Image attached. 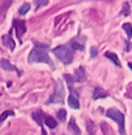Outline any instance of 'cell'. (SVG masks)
<instances>
[{"mask_svg":"<svg viewBox=\"0 0 132 135\" xmlns=\"http://www.w3.org/2000/svg\"><path fill=\"white\" fill-rule=\"evenodd\" d=\"M46 45H41V44H37L34 45V48L31 50L29 56H28V61L31 64H34V62H44V64H48L52 69H54V65L46 52Z\"/></svg>","mask_w":132,"mask_h":135,"instance_id":"6da1fadb","label":"cell"},{"mask_svg":"<svg viewBox=\"0 0 132 135\" xmlns=\"http://www.w3.org/2000/svg\"><path fill=\"white\" fill-rule=\"evenodd\" d=\"M53 53L58 57V60H61V62H63L65 65H69L73 62L74 58V52L70 46L68 45H58L53 49Z\"/></svg>","mask_w":132,"mask_h":135,"instance_id":"7a4b0ae2","label":"cell"},{"mask_svg":"<svg viewBox=\"0 0 132 135\" xmlns=\"http://www.w3.org/2000/svg\"><path fill=\"white\" fill-rule=\"evenodd\" d=\"M106 115L108 118H111L112 120H115L119 126V131L121 135H125V127H124V115L121 111L116 110V109H108L106 111Z\"/></svg>","mask_w":132,"mask_h":135,"instance_id":"3957f363","label":"cell"},{"mask_svg":"<svg viewBox=\"0 0 132 135\" xmlns=\"http://www.w3.org/2000/svg\"><path fill=\"white\" fill-rule=\"evenodd\" d=\"M63 99H65V89H63L62 81L57 80L54 93L49 97V99H48V102H46V103H62V102H63Z\"/></svg>","mask_w":132,"mask_h":135,"instance_id":"277c9868","label":"cell"},{"mask_svg":"<svg viewBox=\"0 0 132 135\" xmlns=\"http://www.w3.org/2000/svg\"><path fill=\"white\" fill-rule=\"evenodd\" d=\"M13 25H15V29H16L17 38H21L23 35L27 32V24H25V21H23V20H15L13 21Z\"/></svg>","mask_w":132,"mask_h":135,"instance_id":"5b68a950","label":"cell"},{"mask_svg":"<svg viewBox=\"0 0 132 135\" xmlns=\"http://www.w3.org/2000/svg\"><path fill=\"white\" fill-rule=\"evenodd\" d=\"M70 48L73 50H81V52H83L85 50V38H81V40H79V37L73 38L70 41Z\"/></svg>","mask_w":132,"mask_h":135,"instance_id":"8992f818","label":"cell"},{"mask_svg":"<svg viewBox=\"0 0 132 135\" xmlns=\"http://www.w3.org/2000/svg\"><path fill=\"white\" fill-rule=\"evenodd\" d=\"M75 81L77 82L86 81V72H85V69H83L82 66H79V68H77V69H75Z\"/></svg>","mask_w":132,"mask_h":135,"instance_id":"52a82bcc","label":"cell"},{"mask_svg":"<svg viewBox=\"0 0 132 135\" xmlns=\"http://www.w3.org/2000/svg\"><path fill=\"white\" fill-rule=\"evenodd\" d=\"M0 66H2L4 70H8V72H16V70H17L16 66H13V65L9 62V60H7V58H3L2 61H0Z\"/></svg>","mask_w":132,"mask_h":135,"instance_id":"ba28073f","label":"cell"},{"mask_svg":"<svg viewBox=\"0 0 132 135\" xmlns=\"http://www.w3.org/2000/svg\"><path fill=\"white\" fill-rule=\"evenodd\" d=\"M68 103H69V106H70L72 109H75V110H78V109L81 107V105H79V101H78V98H77V97H75L74 94L69 95Z\"/></svg>","mask_w":132,"mask_h":135,"instance_id":"9c48e42d","label":"cell"},{"mask_svg":"<svg viewBox=\"0 0 132 135\" xmlns=\"http://www.w3.org/2000/svg\"><path fill=\"white\" fill-rule=\"evenodd\" d=\"M3 42L9 48V49H13L15 48V42H13V38H12V31H9V33L7 36H3Z\"/></svg>","mask_w":132,"mask_h":135,"instance_id":"30bf717a","label":"cell"},{"mask_svg":"<svg viewBox=\"0 0 132 135\" xmlns=\"http://www.w3.org/2000/svg\"><path fill=\"white\" fill-rule=\"evenodd\" d=\"M108 94L103 90V89H100V88H97L94 91H93V98L94 99H100V98H106Z\"/></svg>","mask_w":132,"mask_h":135,"instance_id":"8fae6325","label":"cell"},{"mask_svg":"<svg viewBox=\"0 0 132 135\" xmlns=\"http://www.w3.org/2000/svg\"><path fill=\"white\" fill-rule=\"evenodd\" d=\"M69 130L73 132V135H81V130H79V127L77 126V123L73 118L69 120Z\"/></svg>","mask_w":132,"mask_h":135,"instance_id":"7c38bea8","label":"cell"},{"mask_svg":"<svg viewBox=\"0 0 132 135\" xmlns=\"http://www.w3.org/2000/svg\"><path fill=\"white\" fill-rule=\"evenodd\" d=\"M44 122H45V124H46L49 128H55V127H57V120H55L53 117H50V115L45 117V118H44Z\"/></svg>","mask_w":132,"mask_h":135,"instance_id":"4fadbf2b","label":"cell"},{"mask_svg":"<svg viewBox=\"0 0 132 135\" xmlns=\"http://www.w3.org/2000/svg\"><path fill=\"white\" fill-rule=\"evenodd\" d=\"M104 56H106L107 58H110V60H111V61H112V62H114V64L116 65V66H120V61H119V57H118V56H116V54H115L114 52H106V53H104Z\"/></svg>","mask_w":132,"mask_h":135,"instance_id":"5bb4252c","label":"cell"},{"mask_svg":"<svg viewBox=\"0 0 132 135\" xmlns=\"http://www.w3.org/2000/svg\"><path fill=\"white\" fill-rule=\"evenodd\" d=\"M32 117H33V119H34V120L37 122V124L42 127V124H44V123H42V118H44V114H42L41 111H34V113L32 114Z\"/></svg>","mask_w":132,"mask_h":135,"instance_id":"9a60e30c","label":"cell"},{"mask_svg":"<svg viewBox=\"0 0 132 135\" xmlns=\"http://www.w3.org/2000/svg\"><path fill=\"white\" fill-rule=\"evenodd\" d=\"M121 28L124 29V32L127 33V36H128V37H132V25H131L129 23L123 24V27H121Z\"/></svg>","mask_w":132,"mask_h":135,"instance_id":"2e32d148","label":"cell"},{"mask_svg":"<svg viewBox=\"0 0 132 135\" xmlns=\"http://www.w3.org/2000/svg\"><path fill=\"white\" fill-rule=\"evenodd\" d=\"M15 113L12 111V110H7V111H4V113H2L0 114V122H3V120H6L8 117H11V115H13Z\"/></svg>","mask_w":132,"mask_h":135,"instance_id":"e0dca14e","label":"cell"},{"mask_svg":"<svg viewBox=\"0 0 132 135\" xmlns=\"http://www.w3.org/2000/svg\"><path fill=\"white\" fill-rule=\"evenodd\" d=\"M29 9H31V4H29V3H25V4H23V6L20 7L19 13H20V15H25Z\"/></svg>","mask_w":132,"mask_h":135,"instance_id":"ac0fdd59","label":"cell"},{"mask_svg":"<svg viewBox=\"0 0 132 135\" xmlns=\"http://www.w3.org/2000/svg\"><path fill=\"white\" fill-rule=\"evenodd\" d=\"M57 118H58V120H65V119H66V111H65L63 109H61V110L57 113Z\"/></svg>","mask_w":132,"mask_h":135,"instance_id":"d6986e66","label":"cell"},{"mask_svg":"<svg viewBox=\"0 0 132 135\" xmlns=\"http://www.w3.org/2000/svg\"><path fill=\"white\" fill-rule=\"evenodd\" d=\"M94 123L91 122V120H89L87 122V130H89V135H94Z\"/></svg>","mask_w":132,"mask_h":135,"instance_id":"ffe728a7","label":"cell"},{"mask_svg":"<svg viewBox=\"0 0 132 135\" xmlns=\"http://www.w3.org/2000/svg\"><path fill=\"white\" fill-rule=\"evenodd\" d=\"M121 15H124V16L129 15V4L128 3H124V9L121 11Z\"/></svg>","mask_w":132,"mask_h":135,"instance_id":"44dd1931","label":"cell"},{"mask_svg":"<svg viewBox=\"0 0 132 135\" xmlns=\"http://www.w3.org/2000/svg\"><path fill=\"white\" fill-rule=\"evenodd\" d=\"M63 78H65L66 81H68V84H69L70 86L73 85V82H74V78H73L70 74H65V76H63Z\"/></svg>","mask_w":132,"mask_h":135,"instance_id":"7402d4cb","label":"cell"},{"mask_svg":"<svg viewBox=\"0 0 132 135\" xmlns=\"http://www.w3.org/2000/svg\"><path fill=\"white\" fill-rule=\"evenodd\" d=\"M49 2L48 0H36V6L37 7H42V6H48Z\"/></svg>","mask_w":132,"mask_h":135,"instance_id":"603a6c76","label":"cell"},{"mask_svg":"<svg viewBox=\"0 0 132 135\" xmlns=\"http://www.w3.org/2000/svg\"><path fill=\"white\" fill-rule=\"evenodd\" d=\"M102 127H103V130H104V134H106V135L112 134V130H108V127H107V124H106V123H103V124H102Z\"/></svg>","mask_w":132,"mask_h":135,"instance_id":"cb8c5ba5","label":"cell"},{"mask_svg":"<svg viewBox=\"0 0 132 135\" xmlns=\"http://www.w3.org/2000/svg\"><path fill=\"white\" fill-rule=\"evenodd\" d=\"M97 53H98V49H97L95 46H93V48H91V57L94 58V57L97 56Z\"/></svg>","mask_w":132,"mask_h":135,"instance_id":"d4e9b609","label":"cell"},{"mask_svg":"<svg viewBox=\"0 0 132 135\" xmlns=\"http://www.w3.org/2000/svg\"><path fill=\"white\" fill-rule=\"evenodd\" d=\"M128 66H129V69L132 70V62H129V64H128Z\"/></svg>","mask_w":132,"mask_h":135,"instance_id":"484cf974","label":"cell"}]
</instances>
